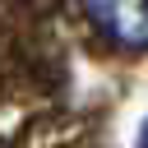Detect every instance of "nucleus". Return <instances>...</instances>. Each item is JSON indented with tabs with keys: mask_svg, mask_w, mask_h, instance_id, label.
Segmentation results:
<instances>
[{
	"mask_svg": "<svg viewBox=\"0 0 148 148\" xmlns=\"http://www.w3.org/2000/svg\"><path fill=\"white\" fill-rule=\"evenodd\" d=\"M92 28L125 46V51H148V0H83Z\"/></svg>",
	"mask_w": 148,
	"mask_h": 148,
	"instance_id": "f257e3e1",
	"label": "nucleus"
},
{
	"mask_svg": "<svg viewBox=\"0 0 148 148\" xmlns=\"http://www.w3.org/2000/svg\"><path fill=\"white\" fill-rule=\"evenodd\" d=\"M139 148H148V120L139 125Z\"/></svg>",
	"mask_w": 148,
	"mask_h": 148,
	"instance_id": "f03ea898",
	"label": "nucleus"
}]
</instances>
